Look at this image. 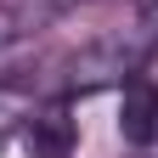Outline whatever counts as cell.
Returning <instances> with one entry per match:
<instances>
[{
	"label": "cell",
	"instance_id": "1",
	"mask_svg": "<svg viewBox=\"0 0 158 158\" xmlns=\"http://www.w3.org/2000/svg\"><path fill=\"white\" fill-rule=\"evenodd\" d=\"M73 141H79V124H73V113H68L62 102L28 113V124H23L28 158H73Z\"/></svg>",
	"mask_w": 158,
	"mask_h": 158
},
{
	"label": "cell",
	"instance_id": "2",
	"mask_svg": "<svg viewBox=\"0 0 158 158\" xmlns=\"http://www.w3.org/2000/svg\"><path fill=\"white\" fill-rule=\"evenodd\" d=\"M118 135L124 141H152L158 135V85L152 79H130L118 96Z\"/></svg>",
	"mask_w": 158,
	"mask_h": 158
},
{
	"label": "cell",
	"instance_id": "3",
	"mask_svg": "<svg viewBox=\"0 0 158 158\" xmlns=\"http://www.w3.org/2000/svg\"><path fill=\"white\" fill-rule=\"evenodd\" d=\"M17 118H28V102H23V90H11V85H0V147H6V135Z\"/></svg>",
	"mask_w": 158,
	"mask_h": 158
},
{
	"label": "cell",
	"instance_id": "4",
	"mask_svg": "<svg viewBox=\"0 0 158 158\" xmlns=\"http://www.w3.org/2000/svg\"><path fill=\"white\" fill-rule=\"evenodd\" d=\"M28 28H34L28 6H0V45H11V40H23Z\"/></svg>",
	"mask_w": 158,
	"mask_h": 158
},
{
	"label": "cell",
	"instance_id": "5",
	"mask_svg": "<svg viewBox=\"0 0 158 158\" xmlns=\"http://www.w3.org/2000/svg\"><path fill=\"white\" fill-rule=\"evenodd\" d=\"M135 11H141V40L158 45V0H135Z\"/></svg>",
	"mask_w": 158,
	"mask_h": 158
}]
</instances>
